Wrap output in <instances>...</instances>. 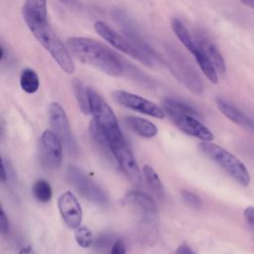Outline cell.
<instances>
[{"instance_id": "6da1fadb", "label": "cell", "mask_w": 254, "mask_h": 254, "mask_svg": "<svg viewBox=\"0 0 254 254\" xmlns=\"http://www.w3.org/2000/svg\"><path fill=\"white\" fill-rule=\"evenodd\" d=\"M66 47L78 61L103 73L119 76L124 70V64L117 55L96 40L85 37H70L66 40Z\"/></svg>"}, {"instance_id": "7a4b0ae2", "label": "cell", "mask_w": 254, "mask_h": 254, "mask_svg": "<svg viewBox=\"0 0 254 254\" xmlns=\"http://www.w3.org/2000/svg\"><path fill=\"white\" fill-rule=\"evenodd\" d=\"M22 15L33 36L43 46V48L48 51L58 65L65 73L72 74L75 70V65L73 64L71 54L67 47H65L56 35L48 22L32 16L24 9H22Z\"/></svg>"}, {"instance_id": "3957f363", "label": "cell", "mask_w": 254, "mask_h": 254, "mask_svg": "<svg viewBox=\"0 0 254 254\" xmlns=\"http://www.w3.org/2000/svg\"><path fill=\"white\" fill-rule=\"evenodd\" d=\"M198 148L206 157L219 165L239 185L242 187L249 186L250 175L247 168L233 154L211 142L202 141L198 144Z\"/></svg>"}, {"instance_id": "277c9868", "label": "cell", "mask_w": 254, "mask_h": 254, "mask_svg": "<svg viewBox=\"0 0 254 254\" xmlns=\"http://www.w3.org/2000/svg\"><path fill=\"white\" fill-rule=\"evenodd\" d=\"M89 96V107L92 119L105 132L109 144L111 142L123 139L124 136L118 125L115 113L102 96L91 87H87Z\"/></svg>"}, {"instance_id": "5b68a950", "label": "cell", "mask_w": 254, "mask_h": 254, "mask_svg": "<svg viewBox=\"0 0 254 254\" xmlns=\"http://www.w3.org/2000/svg\"><path fill=\"white\" fill-rule=\"evenodd\" d=\"M93 28L95 32L110 46L114 47L121 53L126 56L131 57L132 59L138 61L139 63L152 66L155 59L148 54L142 52L139 48H137L125 35H122L115 31L112 27H110L107 23L103 21H96L93 24Z\"/></svg>"}, {"instance_id": "8992f818", "label": "cell", "mask_w": 254, "mask_h": 254, "mask_svg": "<svg viewBox=\"0 0 254 254\" xmlns=\"http://www.w3.org/2000/svg\"><path fill=\"white\" fill-rule=\"evenodd\" d=\"M171 25H172V29H173L175 35L178 37L180 42L194 57L196 63L198 64V65H199L201 71L204 73V75L212 83H217L218 82V76H217V72H216L217 70L214 67V65L211 63L208 56L205 54L203 49L197 43L195 38H192L190 36L189 30L179 19L173 18Z\"/></svg>"}, {"instance_id": "52a82bcc", "label": "cell", "mask_w": 254, "mask_h": 254, "mask_svg": "<svg viewBox=\"0 0 254 254\" xmlns=\"http://www.w3.org/2000/svg\"><path fill=\"white\" fill-rule=\"evenodd\" d=\"M66 177L77 191L88 200L100 204L107 201L105 191L77 167L69 166L66 171Z\"/></svg>"}, {"instance_id": "ba28073f", "label": "cell", "mask_w": 254, "mask_h": 254, "mask_svg": "<svg viewBox=\"0 0 254 254\" xmlns=\"http://www.w3.org/2000/svg\"><path fill=\"white\" fill-rule=\"evenodd\" d=\"M114 100L121 106L133 111L149 115L154 118L162 119L166 116L163 107H160L153 101L144 98L140 95L131 93L125 90H115L113 92Z\"/></svg>"}, {"instance_id": "9c48e42d", "label": "cell", "mask_w": 254, "mask_h": 254, "mask_svg": "<svg viewBox=\"0 0 254 254\" xmlns=\"http://www.w3.org/2000/svg\"><path fill=\"white\" fill-rule=\"evenodd\" d=\"M49 118L51 126L56 135L61 139L66 150L74 154L77 150L71 128L63 106L58 102H53L49 108Z\"/></svg>"}, {"instance_id": "30bf717a", "label": "cell", "mask_w": 254, "mask_h": 254, "mask_svg": "<svg viewBox=\"0 0 254 254\" xmlns=\"http://www.w3.org/2000/svg\"><path fill=\"white\" fill-rule=\"evenodd\" d=\"M110 149L113 154L114 160L126 175V177L134 185H139L141 183V172L136 163V160L128 147L125 139H120L110 143Z\"/></svg>"}, {"instance_id": "8fae6325", "label": "cell", "mask_w": 254, "mask_h": 254, "mask_svg": "<svg viewBox=\"0 0 254 254\" xmlns=\"http://www.w3.org/2000/svg\"><path fill=\"white\" fill-rule=\"evenodd\" d=\"M112 15L114 20L118 23L121 27L124 35L142 52L148 54L149 56L153 57L155 60L158 58L153 48L148 44V42L144 39L141 31L139 30L138 26L135 24L132 18L122 9H114L112 11Z\"/></svg>"}, {"instance_id": "7c38bea8", "label": "cell", "mask_w": 254, "mask_h": 254, "mask_svg": "<svg viewBox=\"0 0 254 254\" xmlns=\"http://www.w3.org/2000/svg\"><path fill=\"white\" fill-rule=\"evenodd\" d=\"M167 116L184 133L195 137L201 141H212L213 134L207 127L197 120V117L187 113H172L168 114Z\"/></svg>"}, {"instance_id": "4fadbf2b", "label": "cell", "mask_w": 254, "mask_h": 254, "mask_svg": "<svg viewBox=\"0 0 254 254\" xmlns=\"http://www.w3.org/2000/svg\"><path fill=\"white\" fill-rule=\"evenodd\" d=\"M60 214L67 227L76 229L82 220V208L76 196L69 190L63 192L58 198Z\"/></svg>"}, {"instance_id": "5bb4252c", "label": "cell", "mask_w": 254, "mask_h": 254, "mask_svg": "<svg viewBox=\"0 0 254 254\" xmlns=\"http://www.w3.org/2000/svg\"><path fill=\"white\" fill-rule=\"evenodd\" d=\"M171 58L172 60L170 64L173 65L172 70L178 76V78L182 80L192 92L201 94L203 91V84L196 71L176 54H173Z\"/></svg>"}, {"instance_id": "9a60e30c", "label": "cell", "mask_w": 254, "mask_h": 254, "mask_svg": "<svg viewBox=\"0 0 254 254\" xmlns=\"http://www.w3.org/2000/svg\"><path fill=\"white\" fill-rule=\"evenodd\" d=\"M63 142L55 132L46 130L41 137L42 153L46 163L52 168H59L63 163Z\"/></svg>"}, {"instance_id": "2e32d148", "label": "cell", "mask_w": 254, "mask_h": 254, "mask_svg": "<svg viewBox=\"0 0 254 254\" xmlns=\"http://www.w3.org/2000/svg\"><path fill=\"white\" fill-rule=\"evenodd\" d=\"M125 202L133 207L145 222H152L157 214V206L154 199L147 193L132 190L126 193Z\"/></svg>"}, {"instance_id": "e0dca14e", "label": "cell", "mask_w": 254, "mask_h": 254, "mask_svg": "<svg viewBox=\"0 0 254 254\" xmlns=\"http://www.w3.org/2000/svg\"><path fill=\"white\" fill-rule=\"evenodd\" d=\"M216 105H217V108L219 109V111L225 117H227L230 121H232L233 123H235L241 127H244V128L254 131V121L252 119H250L242 111L237 109L235 106L231 105L230 103L223 100L222 98H216Z\"/></svg>"}, {"instance_id": "ac0fdd59", "label": "cell", "mask_w": 254, "mask_h": 254, "mask_svg": "<svg viewBox=\"0 0 254 254\" xmlns=\"http://www.w3.org/2000/svg\"><path fill=\"white\" fill-rule=\"evenodd\" d=\"M194 38L197 41V43L200 45V47L203 49L205 54L208 56L214 67L216 68V70L219 71L220 73H224L226 68L225 63L216 46L203 33H197Z\"/></svg>"}, {"instance_id": "d6986e66", "label": "cell", "mask_w": 254, "mask_h": 254, "mask_svg": "<svg viewBox=\"0 0 254 254\" xmlns=\"http://www.w3.org/2000/svg\"><path fill=\"white\" fill-rule=\"evenodd\" d=\"M124 122L131 131L143 138H153L158 133L156 125L145 118L137 116H126L124 118Z\"/></svg>"}, {"instance_id": "ffe728a7", "label": "cell", "mask_w": 254, "mask_h": 254, "mask_svg": "<svg viewBox=\"0 0 254 254\" xmlns=\"http://www.w3.org/2000/svg\"><path fill=\"white\" fill-rule=\"evenodd\" d=\"M143 175L146 180V183L148 187L150 188L151 191L158 197L163 198L164 197V187L160 180V177L158 176L157 172L154 170L153 167L150 165H145L143 167Z\"/></svg>"}, {"instance_id": "44dd1931", "label": "cell", "mask_w": 254, "mask_h": 254, "mask_svg": "<svg viewBox=\"0 0 254 254\" xmlns=\"http://www.w3.org/2000/svg\"><path fill=\"white\" fill-rule=\"evenodd\" d=\"M20 85L26 93L33 94L37 92L40 87L39 75L32 68H24L20 75Z\"/></svg>"}, {"instance_id": "7402d4cb", "label": "cell", "mask_w": 254, "mask_h": 254, "mask_svg": "<svg viewBox=\"0 0 254 254\" xmlns=\"http://www.w3.org/2000/svg\"><path fill=\"white\" fill-rule=\"evenodd\" d=\"M72 87L73 92L75 95V98L77 100L78 106L81 110V112L85 115L90 114V107H89V96H88V90L87 87L77 78H74L72 81Z\"/></svg>"}, {"instance_id": "603a6c76", "label": "cell", "mask_w": 254, "mask_h": 254, "mask_svg": "<svg viewBox=\"0 0 254 254\" xmlns=\"http://www.w3.org/2000/svg\"><path fill=\"white\" fill-rule=\"evenodd\" d=\"M23 9L32 16L47 21V0H26Z\"/></svg>"}, {"instance_id": "cb8c5ba5", "label": "cell", "mask_w": 254, "mask_h": 254, "mask_svg": "<svg viewBox=\"0 0 254 254\" xmlns=\"http://www.w3.org/2000/svg\"><path fill=\"white\" fill-rule=\"evenodd\" d=\"M33 195L40 202H48L51 200L53 191L51 185L45 180H38L33 185L32 189Z\"/></svg>"}, {"instance_id": "d4e9b609", "label": "cell", "mask_w": 254, "mask_h": 254, "mask_svg": "<svg viewBox=\"0 0 254 254\" xmlns=\"http://www.w3.org/2000/svg\"><path fill=\"white\" fill-rule=\"evenodd\" d=\"M74 238L76 243L82 248H88L93 243V235L92 231L84 225H80L75 229Z\"/></svg>"}, {"instance_id": "484cf974", "label": "cell", "mask_w": 254, "mask_h": 254, "mask_svg": "<svg viewBox=\"0 0 254 254\" xmlns=\"http://www.w3.org/2000/svg\"><path fill=\"white\" fill-rule=\"evenodd\" d=\"M182 199L184 200V202L191 207H198L200 205V199L199 197L194 194L193 192H190L189 190H183L182 193Z\"/></svg>"}, {"instance_id": "4316f807", "label": "cell", "mask_w": 254, "mask_h": 254, "mask_svg": "<svg viewBox=\"0 0 254 254\" xmlns=\"http://www.w3.org/2000/svg\"><path fill=\"white\" fill-rule=\"evenodd\" d=\"M109 254H126V248H125L124 241L122 239L115 240Z\"/></svg>"}, {"instance_id": "83f0119b", "label": "cell", "mask_w": 254, "mask_h": 254, "mask_svg": "<svg viewBox=\"0 0 254 254\" xmlns=\"http://www.w3.org/2000/svg\"><path fill=\"white\" fill-rule=\"evenodd\" d=\"M0 230L3 235L9 232V220L3 208L1 209V214H0Z\"/></svg>"}, {"instance_id": "f1b7e54d", "label": "cell", "mask_w": 254, "mask_h": 254, "mask_svg": "<svg viewBox=\"0 0 254 254\" xmlns=\"http://www.w3.org/2000/svg\"><path fill=\"white\" fill-rule=\"evenodd\" d=\"M243 215L245 220L254 228V206H248L244 209Z\"/></svg>"}, {"instance_id": "f546056e", "label": "cell", "mask_w": 254, "mask_h": 254, "mask_svg": "<svg viewBox=\"0 0 254 254\" xmlns=\"http://www.w3.org/2000/svg\"><path fill=\"white\" fill-rule=\"evenodd\" d=\"M176 254H195V253L188 244L184 243L178 247Z\"/></svg>"}, {"instance_id": "4dcf8cb0", "label": "cell", "mask_w": 254, "mask_h": 254, "mask_svg": "<svg viewBox=\"0 0 254 254\" xmlns=\"http://www.w3.org/2000/svg\"><path fill=\"white\" fill-rule=\"evenodd\" d=\"M19 254H38V253L36 252V250L32 246L27 245V246H24L20 249Z\"/></svg>"}, {"instance_id": "1f68e13d", "label": "cell", "mask_w": 254, "mask_h": 254, "mask_svg": "<svg viewBox=\"0 0 254 254\" xmlns=\"http://www.w3.org/2000/svg\"><path fill=\"white\" fill-rule=\"evenodd\" d=\"M8 179V175H7V171H6V167H5V162L2 161L1 163V182L5 183Z\"/></svg>"}, {"instance_id": "d6a6232c", "label": "cell", "mask_w": 254, "mask_h": 254, "mask_svg": "<svg viewBox=\"0 0 254 254\" xmlns=\"http://www.w3.org/2000/svg\"><path fill=\"white\" fill-rule=\"evenodd\" d=\"M242 4H244L245 6L251 8L254 10V0H239Z\"/></svg>"}, {"instance_id": "836d02e7", "label": "cell", "mask_w": 254, "mask_h": 254, "mask_svg": "<svg viewBox=\"0 0 254 254\" xmlns=\"http://www.w3.org/2000/svg\"><path fill=\"white\" fill-rule=\"evenodd\" d=\"M0 51H1V56H0V61H3L4 60V57H5V52H4V48L1 46L0 48Z\"/></svg>"}]
</instances>
